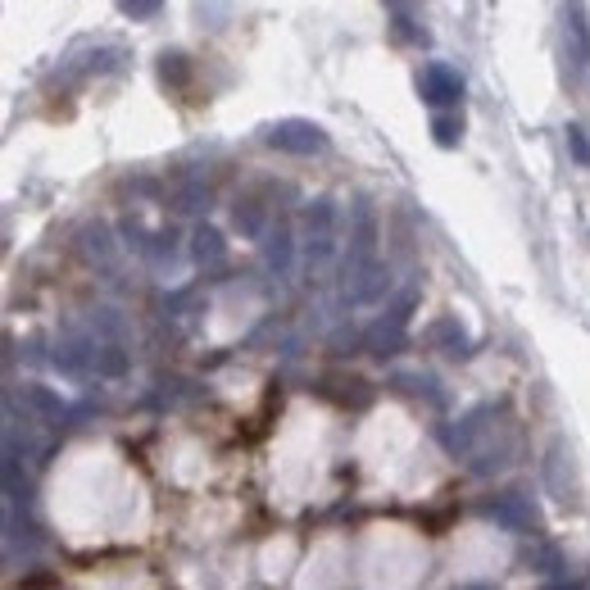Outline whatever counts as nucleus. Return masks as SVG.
I'll use <instances>...</instances> for the list:
<instances>
[{"instance_id": "nucleus-1", "label": "nucleus", "mask_w": 590, "mask_h": 590, "mask_svg": "<svg viewBox=\"0 0 590 590\" xmlns=\"http://www.w3.org/2000/svg\"><path fill=\"white\" fill-rule=\"evenodd\" d=\"M445 445L459 459H468L472 472H500L518 454V432L509 423H500L495 404H486V409H472L459 427H445Z\"/></svg>"}, {"instance_id": "nucleus-2", "label": "nucleus", "mask_w": 590, "mask_h": 590, "mask_svg": "<svg viewBox=\"0 0 590 590\" xmlns=\"http://www.w3.org/2000/svg\"><path fill=\"white\" fill-rule=\"evenodd\" d=\"M336 259V205L332 200H314L305 209V273L309 282H327Z\"/></svg>"}, {"instance_id": "nucleus-3", "label": "nucleus", "mask_w": 590, "mask_h": 590, "mask_svg": "<svg viewBox=\"0 0 590 590\" xmlns=\"http://www.w3.org/2000/svg\"><path fill=\"white\" fill-rule=\"evenodd\" d=\"M563 64L581 73L590 64V23L581 0H563Z\"/></svg>"}, {"instance_id": "nucleus-4", "label": "nucleus", "mask_w": 590, "mask_h": 590, "mask_svg": "<svg viewBox=\"0 0 590 590\" xmlns=\"http://www.w3.org/2000/svg\"><path fill=\"white\" fill-rule=\"evenodd\" d=\"M268 146L286 150V155H323L327 132L318 123H305V118H286V123L268 128Z\"/></svg>"}, {"instance_id": "nucleus-5", "label": "nucleus", "mask_w": 590, "mask_h": 590, "mask_svg": "<svg viewBox=\"0 0 590 590\" xmlns=\"http://www.w3.org/2000/svg\"><path fill=\"white\" fill-rule=\"evenodd\" d=\"M486 518H495L504 531H536L541 527V513L531 509L527 495H495V500L482 504Z\"/></svg>"}, {"instance_id": "nucleus-6", "label": "nucleus", "mask_w": 590, "mask_h": 590, "mask_svg": "<svg viewBox=\"0 0 590 590\" xmlns=\"http://www.w3.org/2000/svg\"><path fill=\"white\" fill-rule=\"evenodd\" d=\"M418 91H423L427 105L445 109V105H459L463 100V78L450 69V64H427L423 78H418Z\"/></svg>"}, {"instance_id": "nucleus-7", "label": "nucleus", "mask_w": 590, "mask_h": 590, "mask_svg": "<svg viewBox=\"0 0 590 590\" xmlns=\"http://www.w3.org/2000/svg\"><path fill=\"white\" fill-rule=\"evenodd\" d=\"M427 341L436 345V350H445V354H472V341H468V332L459 327V318H441V323H432L427 327Z\"/></svg>"}, {"instance_id": "nucleus-8", "label": "nucleus", "mask_w": 590, "mask_h": 590, "mask_svg": "<svg viewBox=\"0 0 590 590\" xmlns=\"http://www.w3.org/2000/svg\"><path fill=\"white\" fill-rule=\"evenodd\" d=\"M23 409H32L28 418H41L46 427H59V418H64L59 395H50L46 386H23Z\"/></svg>"}, {"instance_id": "nucleus-9", "label": "nucleus", "mask_w": 590, "mask_h": 590, "mask_svg": "<svg viewBox=\"0 0 590 590\" xmlns=\"http://www.w3.org/2000/svg\"><path fill=\"white\" fill-rule=\"evenodd\" d=\"M368 350H373L377 359H386V354H400L404 350V323H400V318H382V323L368 332Z\"/></svg>"}, {"instance_id": "nucleus-10", "label": "nucleus", "mask_w": 590, "mask_h": 590, "mask_svg": "<svg viewBox=\"0 0 590 590\" xmlns=\"http://www.w3.org/2000/svg\"><path fill=\"white\" fill-rule=\"evenodd\" d=\"M232 223H236V232L241 236H264L268 214H264V205H259L255 196H241L236 200V209H232Z\"/></svg>"}, {"instance_id": "nucleus-11", "label": "nucleus", "mask_w": 590, "mask_h": 590, "mask_svg": "<svg viewBox=\"0 0 590 590\" xmlns=\"http://www.w3.org/2000/svg\"><path fill=\"white\" fill-rule=\"evenodd\" d=\"M82 255H87L91 264H100V268L114 259V241H109V227L105 223L82 227Z\"/></svg>"}, {"instance_id": "nucleus-12", "label": "nucleus", "mask_w": 590, "mask_h": 590, "mask_svg": "<svg viewBox=\"0 0 590 590\" xmlns=\"http://www.w3.org/2000/svg\"><path fill=\"white\" fill-rule=\"evenodd\" d=\"M196 259H200V268H223L227 264V246L214 227H200L196 232Z\"/></svg>"}, {"instance_id": "nucleus-13", "label": "nucleus", "mask_w": 590, "mask_h": 590, "mask_svg": "<svg viewBox=\"0 0 590 590\" xmlns=\"http://www.w3.org/2000/svg\"><path fill=\"white\" fill-rule=\"evenodd\" d=\"M291 255H295L291 232H286V227H277V232L268 236V268H273L277 277H286V273H291Z\"/></svg>"}, {"instance_id": "nucleus-14", "label": "nucleus", "mask_w": 590, "mask_h": 590, "mask_svg": "<svg viewBox=\"0 0 590 590\" xmlns=\"http://www.w3.org/2000/svg\"><path fill=\"white\" fill-rule=\"evenodd\" d=\"M173 205L182 209V214H200V209H209V187L205 182H177Z\"/></svg>"}, {"instance_id": "nucleus-15", "label": "nucleus", "mask_w": 590, "mask_h": 590, "mask_svg": "<svg viewBox=\"0 0 590 590\" xmlns=\"http://www.w3.org/2000/svg\"><path fill=\"white\" fill-rule=\"evenodd\" d=\"M527 563H531V568H536V572H545V577H559V568H563V554L554 550L550 541H536V545H531V550H527Z\"/></svg>"}, {"instance_id": "nucleus-16", "label": "nucleus", "mask_w": 590, "mask_h": 590, "mask_svg": "<svg viewBox=\"0 0 590 590\" xmlns=\"http://www.w3.org/2000/svg\"><path fill=\"white\" fill-rule=\"evenodd\" d=\"M146 259L155 268H173V259H177V236L173 232H155L150 236V246H146Z\"/></svg>"}, {"instance_id": "nucleus-17", "label": "nucleus", "mask_w": 590, "mask_h": 590, "mask_svg": "<svg viewBox=\"0 0 590 590\" xmlns=\"http://www.w3.org/2000/svg\"><path fill=\"white\" fill-rule=\"evenodd\" d=\"M159 78L173 82V87H182V82H187V55H164L159 59Z\"/></svg>"}, {"instance_id": "nucleus-18", "label": "nucleus", "mask_w": 590, "mask_h": 590, "mask_svg": "<svg viewBox=\"0 0 590 590\" xmlns=\"http://www.w3.org/2000/svg\"><path fill=\"white\" fill-rule=\"evenodd\" d=\"M432 132H436V141H441V146H459L463 123H459V118H450V114H441V118L432 123Z\"/></svg>"}, {"instance_id": "nucleus-19", "label": "nucleus", "mask_w": 590, "mask_h": 590, "mask_svg": "<svg viewBox=\"0 0 590 590\" xmlns=\"http://www.w3.org/2000/svg\"><path fill=\"white\" fill-rule=\"evenodd\" d=\"M159 5L164 0H118V10L128 14V19H150V14H159Z\"/></svg>"}, {"instance_id": "nucleus-20", "label": "nucleus", "mask_w": 590, "mask_h": 590, "mask_svg": "<svg viewBox=\"0 0 590 590\" xmlns=\"http://www.w3.org/2000/svg\"><path fill=\"white\" fill-rule=\"evenodd\" d=\"M568 150L577 155V164H590V141L581 128H568Z\"/></svg>"}, {"instance_id": "nucleus-21", "label": "nucleus", "mask_w": 590, "mask_h": 590, "mask_svg": "<svg viewBox=\"0 0 590 590\" xmlns=\"http://www.w3.org/2000/svg\"><path fill=\"white\" fill-rule=\"evenodd\" d=\"M386 5H391L395 14H409V5H418V0H386Z\"/></svg>"}]
</instances>
